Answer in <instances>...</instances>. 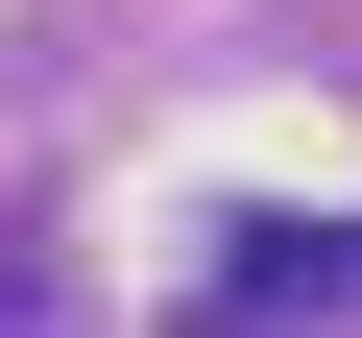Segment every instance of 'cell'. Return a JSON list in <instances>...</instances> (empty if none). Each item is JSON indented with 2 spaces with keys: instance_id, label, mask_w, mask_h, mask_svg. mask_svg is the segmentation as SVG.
Segmentation results:
<instances>
[{
  "instance_id": "6da1fadb",
  "label": "cell",
  "mask_w": 362,
  "mask_h": 338,
  "mask_svg": "<svg viewBox=\"0 0 362 338\" xmlns=\"http://www.w3.org/2000/svg\"><path fill=\"white\" fill-rule=\"evenodd\" d=\"M338 290H362V242H338Z\"/></svg>"
}]
</instances>
